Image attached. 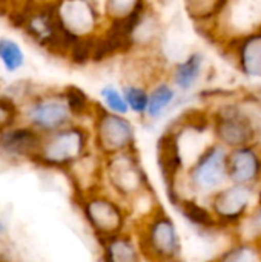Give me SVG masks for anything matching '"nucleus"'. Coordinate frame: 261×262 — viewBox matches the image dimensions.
I'll use <instances>...</instances> for the list:
<instances>
[{
  "label": "nucleus",
  "instance_id": "nucleus-1",
  "mask_svg": "<svg viewBox=\"0 0 261 262\" xmlns=\"http://www.w3.org/2000/svg\"><path fill=\"white\" fill-rule=\"evenodd\" d=\"M94 152L91 129L86 123L74 121L55 132L43 135L34 166L68 173L75 164Z\"/></svg>",
  "mask_w": 261,
  "mask_h": 262
},
{
  "label": "nucleus",
  "instance_id": "nucleus-2",
  "mask_svg": "<svg viewBox=\"0 0 261 262\" xmlns=\"http://www.w3.org/2000/svg\"><path fill=\"white\" fill-rule=\"evenodd\" d=\"M145 262H175L182 259V236L172 216L157 204L135 221L131 229Z\"/></svg>",
  "mask_w": 261,
  "mask_h": 262
},
{
  "label": "nucleus",
  "instance_id": "nucleus-3",
  "mask_svg": "<svg viewBox=\"0 0 261 262\" xmlns=\"http://www.w3.org/2000/svg\"><path fill=\"white\" fill-rule=\"evenodd\" d=\"M77 204L82 215L98 241L131 230V210L103 184L77 193Z\"/></svg>",
  "mask_w": 261,
  "mask_h": 262
},
{
  "label": "nucleus",
  "instance_id": "nucleus-4",
  "mask_svg": "<svg viewBox=\"0 0 261 262\" xmlns=\"http://www.w3.org/2000/svg\"><path fill=\"white\" fill-rule=\"evenodd\" d=\"M102 184L128 206L143 196L154 195L138 149L103 158Z\"/></svg>",
  "mask_w": 261,
  "mask_h": 262
},
{
  "label": "nucleus",
  "instance_id": "nucleus-5",
  "mask_svg": "<svg viewBox=\"0 0 261 262\" xmlns=\"http://www.w3.org/2000/svg\"><path fill=\"white\" fill-rule=\"evenodd\" d=\"M20 121L48 135L75 121L62 89H32L20 101Z\"/></svg>",
  "mask_w": 261,
  "mask_h": 262
},
{
  "label": "nucleus",
  "instance_id": "nucleus-6",
  "mask_svg": "<svg viewBox=\"0 0 261 262\" xmlns=\"http://www.w3.org/2000/svg\"><path fill=\"white\" fill-rule=\"evenodd\" d=\"M88 126L92 147L102 158L137 149V127L129 115L108 112L97 103Z\"/></svg>",
  "mask_w": 261,
  "mask_h": 262
},
{
  "label": "nucleus",
  "instance_id": "nucleus-7",
  "mask_svg": "<svg viewBox=\"0 0 261 262\" xmlns=\"http://www.w3.org/2000/svg\"><path fill=\"white\" fill-rule=\"evenodd\" d=\"M228 149L220 143L206 146L183 173V183L192 195L209 196L225 186Z\"/></svg>",
  "mask_w": 261,
  "mask_h": 262
},
{
  "label": "nucleus",
  "instance_id": "nucleus-8",
  "mask_svg": "<svg viewBox=\"0 0 261 262\" xmlns=\"http://www.w3.org/2000/svg\"><path fill=\"white\" fill-rule=\"evenodd\" d=\"M157 164L163 178L166 195L171 204L177 206L178 201L183 198L180 186L183 183V173L186 170L182 140L177 127H171L160 135L157 141Z\"/></svg>",
  "mask_w": 261,
  "mask_h": 262
},
{
  "label": "nucleus",
  "instance_id": "nucleus-9",
  "mask_svg": "<svg viewBox=\"0 0 261 262\" xmlns=\"http://www.w3.org/2000/svg\"><path fill=\"white\" fill-rule=\"evenodd\" d=\"M60 26L72 37H94L105 25V15L97 0H54Z\"/></svg>",
  "mask_w": 261,
  "mask_h": 262
},
{
  "label": "nucleus",
  "instance_id": "nucleus-10",
  "mask_svg": "<svg viewBox=\"0 0 261 262\" xmlns=\"http://www.w3.org/2000/svg\"><path fill=\"white\" fill-rule=\"evenodd\" d=\"M209 209L217 218L220 227L242 223L243 218L249 213L251 204L254 203V190L251 186L231 184L222 187L212 195L208 196Z\"/></svg>",
  "mask_w": 261,
  "mask_h": 262
},
{
  "label": "nucleus",
  "instance_id": "nucleus-11",
  "mask_svg": "<svg viewBox=\"0 0 261 262\" xmlns=\"http://www.w3.org/2000/svg\"><path fill=\"white\" fill-rule=\"evenodd\" d=\"M43 135L23 121H17L0 130V160L8 164L34 161Z\"/></svg>",
  "mask_w": 261,
  "mask_h": 262
},
{
  "label": "nucleus",
  "instance_id": "nucleus-12",
  "mask_svg": "<svg viewBox=\"0 0 261 262\" xmlns=\"http://www.w3.org/2000/svg\"><path fill=\"white\" fill-rule=\"evenodd\" d=\"M212 126L217 143L226 149L249 146L255 138V127L252 121L235 106L220 109L214 117Z\"/></svg>",
  "mask_w": 261,
  "mask_h": 262
},
{
  "label": "nucleus",
  "instance_id": "nucleus-13",
  "mask_svg": "<svg viewBox=\"0 0 261 262\" xmlns=\"http://www.w3.org/2000/svg\"><path fill=\"white\" fill-rule=\"evenodd\" d=\"M226 175L232 184L251 186L261 177V158L251 146L235 147L226 157Z\"/></svg>",
  "mask_w": 261,
  "mask_h": 262
},
{
  "label": "nucleus",
  "instance_id": "nucleus-14",
  "mask_svg": "<svg viewBox=\"0 0 261 262\" xmlns=\"http://www.w3.org/2000/svg\"><path fill=\"white\" fill-rule=\"evenodd\" d=\"M178 98V91L165 77H157L148 84V107L145 120L148 123H155L162 120L166 112L174 106Z\"/></svg>",
  "mask_w": 261,
  "mask_h": 262
},
{
  "label": "nucleus",
  "instance_id": "nucleus-15",
  "mask_svg": "<svg viewBox=\"0 0 261 262\" xmlns=\"http://www.w3.org/2000/svg\"><path fill=\"white\" fill-rule=\"evenodd\" d=\"M102 262H145L132 230L100 241Z\"/></svg>",
  "mask_w": 261,
  "mask_h": 262
},
{
  "label": "nucleus",
  "instance_id": "nucleus-16",
  "mask_svg": "<svg viewBox=\"0 0 261 262\" xmlns=\"http://www.w3.org/2000/svg\"><path fill=\"white\" fill-rule=\"evenodd\" d=\"M203 68H205L203 54L194 51L171 68L168 74V80L178 92H189L200 80L203 74Z\"/></svg>",
  "mask_w": 261,
  "mask_h": 262
},
{
  "label": "nucleus",
  "instance_id": "nucleus-17",
  "mask_svg": "<svg viewBox=\"0 0 261 262\" xmlns=\"http://www.w3.org/2000/svg\"><path fill=\"white\" fill-rule=\"evenodd\" d=\"M60 89L75 121L88 124L97 107V100L91 98V95L77 84H66Z\"/></svg>",
  "mask_w": 261,
  "mask_h": 262
},
{
  "label": "nucleus",
  "instance_id": "nucleus-18",
  "mask_svg": "<svg viewBox=\"0 0 261 262\" xmlns=\"http://www.w3.org/2000/svg\"><path fill=\"white\" fill-rule=\"evenodd\" d=\"M175 207L192 226H195L198 229L212 230V229L220 227V224H218L217 218L214 216V213L211 212V209L203 206L200 201H197L192 196H183Z\"/></svg>",
  "mask_w": 261,
  "mask_h": 262
},
{
  "label": "nucleus",
  "instance_id": "nucleus-19",
  "mask_svg": "<svg viewBox=\"0 0 261 262\" xmlns=\"http://www.w3.org/2000/svg\"><path fill=\"white\" fill-rule=\"evenodd\" d=\"M26 64V52L20 41L12 37H0V66L8 74L20 72Z\"/></svg>",
  "mask_w": 261,
  "mask_h": 262
},
{
  "label": "nucleus",
  "instance_id": "nucleus-20",
  "mask_svg": "<svg viewBox=\"0 0 261 262\" xmlns=\"http://www.w3.org/2000/svg\"><path fill=\"white\" fill-rule=\"evenodd\" d=\"M242 71L249 77H261V34H252L242 41L240 51Z\"/></svg>",
  "mask_w": 261,
  "mask_h": 262
},
{
  "label": "nucleus",
  "instance_id": "nucleus-21",
  "mask_svg": "<svg viewBox=\"0 0 261 262\" xmlns=\"http://www.w3.org/2000/svg\"><path fill=\"white\" fill-rule=\"evenodd\" d=\"M120 88L125 101L128 104L129 115H134L138 120H145V114L148 107V84L138 80L128 78Z\"/></svg>",
  "mask_w": 261,
  "mask_h": 262
},
{
  "label": "nucleus",
  "instance_id": "nucleus-22",
  "mask_svg": "<svg viewBox=\"0 0 261 262\" xmlns=\"http://www.w3.org/2000/svg\"><path fill=\"white\" fill-rule=\"evenodd\" d=\"M149 6L148 0H103L105 21L125 20L142 14Z\"/></svg>",
  "mask_w": 261,
  "mask_h": 262
},
{
  "label": "nucleus",
  "instance_id": "nucleus-23",
  "mask_svg": "<svg viewBox=\"0 0 261 262\" xmlns=\"http://www.w3.org/2000/svg\"><path fill=\"white\" fill-rule=\"evenodd\" d=\"M97 103L108 112H112L117 115H129V109L125 101L122 88L117 84H112V83L103 84L98 91Z\"/></svg>",
  "mask_w": 261,
  "mask_h": 262
},
{
  "label": "nucleus",
  "instance_id": "nucleus-24",
  "mask_svg": "<svg viewBox=\"0 0 261 262\" xmlns=\"http://www.w3.org/2000/svg\"><path fill=\"white\" fill-rule=\"evenodd\" d=\"M188 15L202 23L214 18L226 5V0H183Z\"/></svg>",
  "mask_w": 261,
  "mask_h": 262
},
{
  "label": "nucleus",
  "instance_id": "nucleus-25",
  "mask_svg": "<svg viewBox=\"0 0 261 262\" xmlns=\"http://www.w3.org/2000/svg\"><path fill=\"white\" fill-rule=\"evenodd\" d=\"M92 54H94V37H82L74 40L65 60L74 66H88L92 63Z\"/></svg>",
  "mask_w": 261,
  "mask_h": 262
},
{
  "label": "nucleus",
  "instance_id": "nucleus-26",
  "mask_svg": "<svg viewBox=\"0 0 261 262\" xmlns=\"http://www.w3.org/2000/svg\"><path fill=\"white\" fill-rule=\"evenodd\" d=\"M212 262H261V252L252 244H238Z\"/></svg>",
  "mask_w": 261,
  "mask_h": 262
},
{
  "label": "nucleus",
  "instance_id": "nucleus-27",
  "mask_svg": "<svg viewBox=\"0 0 261 262\" xmlns=\"http://www.w3.org/2000/svg\"><path fill=\"white\" fill-rule=\"evenodd\" d=\"M20 121V104L8 94H0V130Z\"/></svg>",
  "mask_w": 261,
  "mask_h": 262
},
{
  "label": "nucleus",
  "instance_id": "nucleus-28",
  "mask_svg": "<svg viewBox=\"0 0 261 262\" xmlns=\"http://www.w3.org/2000/svg\"><path fill=\"white\" fill-rule=\"evenodd\" d=\"M31 2H35V3H51L54 0H31Z\"/></svg>",
  "mask_w": 261,
  "mask_h": 262
},
{
  "label": "nucleus",
  "instance_id": "nucleus-29",
  "mask_svg": "<svg viewBox=\"0 0 261 262\" xmlns=\"http://www.w3.org/2000/svg\"><path fill=\"white\" fill-rule=\"evenodd\" d=\"M3 232H5V224H3V223H0V235H2Z\"/></svg>",
  "mask_w": 261,
  "mask_h": 262
},
{
  "label": "nucleus",
  "instance_id": "nucleus-30",
  "mask_svg": "<svg viewBox=\"0 0 261 262\" xmlns=\"http://www.w3.org/2000/svg\"><path fill=\"white\" fill-rule=\"evenodd\" d=\"M175 262H183V261H182V259H178V261H175Z\"/></svg>",
  "mask_w": 261,
  "mask_h": 262
},
{
  "label": "nucleus",
  "instance_id": "nucleus-31",
  "mask_svg": "<svg viewBox=\"0 0 261 262\" xmlns=\"http://www.w3.org/2000/svg\"><path fill=\"white\" fill-rule=\"evenodd\" d=\"M5 262H6V261H5Z\"/></svg>",
  "mask_w": 261,
  "mask_h": 262
}]
</instances>
